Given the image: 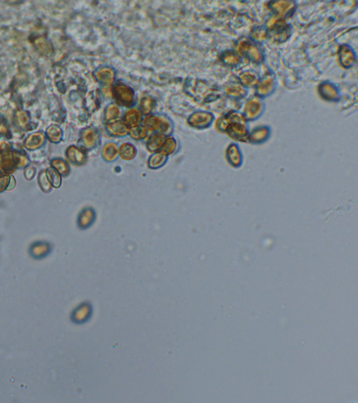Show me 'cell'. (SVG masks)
<instances>
[{
	"label": "cell",
	"mask_w": 358,
	"mask_h": 403,
	"mask_svg": "<svg viewBox=\"0 0 358 403\" xmlns=\"http://www.w3.org/2000/svg\"><path fill=\"white\" fill-rule=\"evenodd\" d=\"M112 95L115 101L123 107H132L135 102V92L126 84H116L112 89Z\"/></svg>",
	"instance_id": "cell-1"
},
{
	"label": "cell",
	"mask_w": 358,
	"mask_h": 403,
	"mask_svg": "<svg viewBox=\"0 0 358 403\" xmlns=\"http://www.w3.org/2000/svg\"><path fill=\"white\" fill-rule=\"evenodd\" d=\"M98 130L94 128H88L83 130L81 135V145L83 149L91 150L97 147L99 141Z\"/></svg>",
	"instance_id": "cell-2"
},
{
	"label": "cell",
	"mask_w": 358,
	"mask_h": 403,
	"mask_svg": "<svg viewBox=\"0 0 358 403\" xmlns=\"http://www.w3.org/2000/svg\"><path fill=\"white\" fill-rule=\"evenodd\" d=\"M213 116L210 113L198 111L191 115L188 118V123L191 126L197 128H206L211 124Z\"/></svg>",
	"instance_id": "cell-3"
},
{
	"label": "cell",
	"mask_w": 358,
	"mask_h": 403,
	"mask_svg": "<svg viewBox=\"0 0 358 403\" xmlns=\"http://www.w3.org/2000/svg\"><path fill=\"white\" fill-rule=\"evenodd\" d=\"M108 134L113 137H124L130 133V127L123 121L109 122L106 126Z\"/></svg>",
	"instance_id": "cell-4"
},
{
	"label": "cell",
	"mask_w": 358,
	"mask_h": 403,
	"mask_svg": "<svg viewBox=\"0 0 358 403\" xmlns=\"http://www.w3.org/2000/svg\"><path fill=\"white\" fill-rule=\"evenodd\" d=\"M96 80L105 87H111L115 80L114 70L110 68H102L95 73Z\"/></svg>",
	"instance_id": "cell-5"
},
{
	"label": "cell",
	"mask_w": 358,
	"mask_h": 403,
	"mask_svg": "<svg viewBox=\"0 0 358 403\" xmlns=\"http://www.w3.org/2000/svg\"><path fill=\"white\" fill-rule=\"evenodd\" d=\"M165 140V136L162 134H153L149 137L147 142V149L150 152H158L162 149Z\"/></svg>",
	"instance_id": "cell-6"
},
{
	"label": "cell",
	"mask_w": 358,
	"mask_h": 403,
	"mask_svg": "<svg viewBox=\"0 0 358 403\" xmlns=\"http://www.w3.org/2000/svg\"><path fill=\"white\" fill-rule=\"evenodd\" d=\"M118 154L123 160H133L137 155V149L130 143H124L120 147Z\"/></svg>",
	"instance_id": "cell-7"
},
{
	"label": "cell",
	"mask_w": 358,
	"mask_h": 403,
	"mask_svg": "<svg viewBox=\"0 0 358 403\" xmlns=\"http://www.w3.org/2000/svg\"><path fill=\"white\" fill-rule=\"evenodd\" d=\"M167 161V156L162 152H155L150 156L148 161V167L150 169H158L165 164Z\"/></svg>",
	"instance_id": "cell-8"
},
{
	"label": "cell",
	"mask_w": 358,
	"mask_h": 403,
	"mask_svg": "<svg viewBox=\"0 0 358 403\" xmlns=\"http://www.w3.org/2000/svg\"><path fill=\"white\" fill-rule=\"evenodd\" d=\"M142 119V113L138 109H132L125 115V123L129 127L138 126Z\"/></svg>",
	"instance_id": "cell-9"
},
{
	"label": "cell",
	"mask_w": 358,
	"mask_h": 403,
	"mask_svg": "<svg viewBox=\"0 0 358 403\" xmlns=\"http://www.w3.org/2000/svg\"><path fill=\"white\" fill-rule=\"evenodd\" d=\"M118 150L117 146L114 143H108L104 146L102 150V157L107 162H112L118 158Z\"/></svg>",
	"instance_id": "cell-10"
},
{
	"label": "cell",
	"mask_w": 358,
	"mask_h": 403,
	"mask_svg": "<svg viewBox=\"0 0 358 403\" xmlns=\"http://www.w3.org/2000/svg\"><path fill=\"white\" fill-rule=\"evenodd\" d=\"M68 156L70 159H71L74 163L81 164L86 162L87 156L85 153L76 147H72L70 148Z\"/></svg>",
	"instance_id": "cell-11"
},
{
	"label": "cell",
	"mask_w": 358,
	"mask_h": 403,
	"mask_svg": "<svg viewBox=\"0 0 358 403\" xmlns=\"http://www.w3.org/2000/svg\"><path fill=\"white\" fill-rule=\"evenodd\" d=\"M161 118L157 116H147L143 119V127L147 130L150 131H155V130H158L160 128L161 124Z\"/></svg>",
	"instance_id": "cell-12"
},
{
	"label": "cell",
	"mask_w": 358,
	"mask_h": 403,
	"mask_svg": "<svg viewBox=\"0 0 358 403\" xmlns=\"http://www.w3.org/2000/svg\"><path fill=\"white\" fill-rule=\"evenodd\" d=\"M96 215L95 211L92 208H88L84 209L83 214H82L81 218H80V224L82 226H85V228H88L89 226H91L93 224L94 221L95 220Z\"/></svg>",
	"instance_id": "cell-13"
},
{
	"label": "cell",
	"mask_w": 358,
	"mask_h": 403,
	"mask_svg": "<svg viewBox=\"0 0 358 403\" xmlns=\"http://www.w3.org/2000/svg\"><path fill=\"white\" fill-rule=\"evenodd\" d=\"M130 136L135 140H144L148 135V130L144 127L137 126L130 130Z\"/></svg>",
	"instance_id": "cell-14"
},
{
	"label": "cell",
	"mask_w": 358,
	"mask_h": 403,
	"mask_svg": "<svg viewBox=\"0 0 358 403\" xmlns=\"http://www.w3.org/2000/svg\"><path fill=\"white\" fill-rule=\"evenodd\" d=\"M176 146H177V142L175 139L173 137H169V138L166 139L162 149H160V152L163 153L166 156L170 155L175 152Z\"/></svg>",
	"instance_id": "cell-15"
},
{
	"label": "cell",
	"mask_w": 358,
	"mask_h": 403,
	"mask_svg": "<svg viewBox=\"0 0 358 403\" xmlns=\"http://www.w3.org/2000/svg\"><path fill=\"white\" fill-rule=\"evenodd\" d=\"M120 116H121V111H120L119 108L115 104H111L106 109L104 116L107 121H114L119 118Z\"/></svg>",
	"instance_id": "cell-16"
},
{
	"label": "cell",
	"mask_w": 358,
	"mask_h": 403,
	"mask_svg": "<svg viewBox=\"0 0 358 403\" xmlns=\"http://www.w3.org/2000/svg\"><path fill=\"white\" fill-rule=\"evenodd\" d=\"M152 105H153V100H152L151 97H148V96L142 97L141 99V108L143 114H150L152 109Z\"/></svg>",
	"instance_id": "cell-17"
}]
</instances>
